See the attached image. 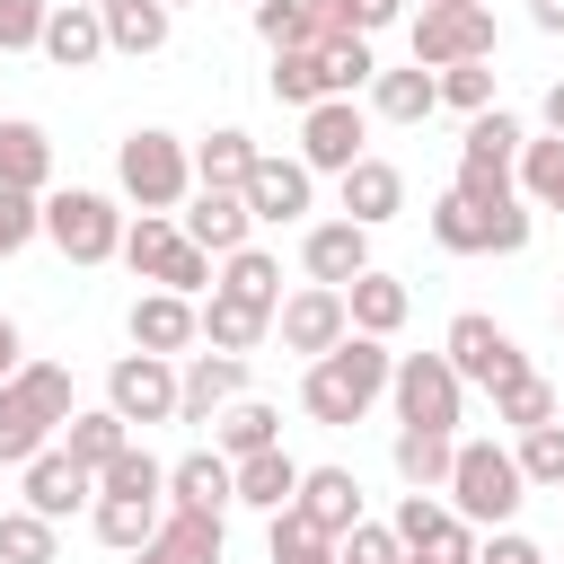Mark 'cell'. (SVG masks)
Wrapping results in <instances>:
<instances>
[{"instance_id":"1","label":"cell","mask_w":564,"mask_h":564,"mask_svg":"<svg viewBox=\"0 0 564 564\" xmlns=\"http://www.w3.org/2000/svg\"><path fill=\"white\" fill-rule=\"evenodd\" d=\"M388 370H397V352H388V335H344L335 352H317L308 361V379H300V405L326 423V432H344V423H361L379 397H388Z\"/></svg>"},{"instance_id":"2","label":"cell","mask_w":564,"mask_h":564,"mask_svg":"<svg viewBox=\"0 0 564 564\" xmlns=\"http://www.w3.org/2000/svg\"><path fill=\"white\" fill-rule=\"evenodd\" d=\"M79 414L70 370L62 361H26L18 379H0V467H26L35 449H53V432Z\"/></svg>"},{"instance_id":"3","label":"cell","mask_w":564,"mask_h":564,"mask_svg":"<svg viewBox=\"0 0 564 564\" xmlns=\"http://www.w3.org/2000/svg\"><path fill=\"white\" fill-rule=\"evenodd\" d=\"M441 494H449L458 520H476V529H511V511L529 502V476H520V458H511L502 441H458Z\"/></svg>"},{"instance_id":"4","label":"cell","mask_w":564,"mask_h":564,"mask_svg":"<svg viewBox=\"0 0 564 564\" xmlns=\"http://www.w3.org/2000/svg\"><path fill=\"white\" fill-rule=\"evenodd\" d=\"M115 185H123V203H141V212H185V194H194V150H185L176 132L141 123V132L115 141Z\"/></svg>"},{"instance_id":"5","label":"cell","mask_w":564,"mask_h":564,"mask_svg":"<svg viewBox=\"0 0 564 564\" xmlns=\"http://www.w3.org/2000/svg\"><path fill=\"white\" fill-rule=\"evenodd\" d=\"M529 229H538V203H529V194L502 203V212H485V203H467V194L449 185V194L432 203V247H441V256H520Z\"/></svg>"},{"instance_id":"6","label":"cell","mask_w":564,"mask_h":564,"mask_svg":"<svg viewBox=\"0 0 564 564\" xmlns=\"http://www.w3.org/2000/svg\"><path fill=\"white\" fill-rule=\"evenodd\" d=\"M123 212H115V194H88V185H62V194H44V238L70 256V264H106V256H123Z\"/></svg>"},{"instance_id":"7","label":"cell","mask_w":564,"mask_h":564,"mask_svg":"<svg viewBox=\"0 0 564 564\" xmlns=\"http://www.w3.org/2000/svg\"><path fill=\"white\" fill-rule=\"evenodd\" d=\"M388 397H397V423H423V432H458L467 379L449 370V352H397V370H388Z\"/></svg>"},{"instance_id":"8","label":"cell","mask_w":564,"mask_h":564,"mask_svg":"<svg viewBox=\"0 0 564 564\" xmlns=\"http://www.w3.org/2000/svg\"><path fill=\"white\" fill-rule=\"evenodd\" d=\"M441 352H449V370H458L467 388H485V397H494L502 379H520V370H529V352L511 344V326H494L485 308H458V317H449V335H441Z\"/></svg>"},{"instance_id":"9","label":"cell","mask_w":564,"mask_h":564,"mask_svg":"<svg viewBox=\"0 0 564 564\" xmlns=\"http://www.w3.org/2000/svg\"><path fill=\"white\" fill-rule=\"evenodd\" d=\"M494 9L467 0V9H414V62L423 70H449V62H494Z\"/></svg>"},{"instance_id":"10","label":"cell","mask_w":564,"mask_h":564,"mask_svg":"<svg viewBox=\"0 0 564 564\" xmlns=\"http://www.w3.org/2000/svg\"><path fill=\"white\" fill-rule=\"evenodd\" d=\"M397 538H405L414 564H476V520H458L449 502H432V494H414V485H405V502H397Z\"/></svg>"},{"instance_id":"11","label":"cell","mask_w":564,"mask_h":564,"mask_svg":"<svg viewBox=\"0 0 564 564\" xmlns=\"http://www.w3.org/2000/svg\"><path fill=\"white\" fill-rule=\"evenodd\" d=\"M361 141H370V115H361L352 97H317V106L300 115V159H308L317 176H344L352 159H370Z\"/></svg>"},{"instance_id":"12","label":"cell","mask_w":564,"mask_h":564,"mask_svg":"<svg viewBox=\"0 0 564 564\" xmlns=\"http://www.w3.org/2000/svg\"><path fill=\"white\" fill-rule=\"evenodd\" d=\"M273 335H282V352H335L344 335H352V308H344V291L335 282H308V291H291L282 308H273Z\"/></svg>"},{"instance_id":"13","label":"cell","mask_w":564,"mask_h":564,"mask_svg":"<svg viewBox=\"0 0 564 564\" xmlns=\"http://www.w3.org/2000/svg\"><path fill=\"white\" fill-rule=\"evenodd\" d=\"M106 405L123 423H176V361L167 352H123L106 370Z\"/></svg>"},{"instance_id":"14","label":"cell","mask_w":564,"mask_h":564,"mask_svg":"<svg viewBox=\"0 0 564 564\" xmlns=\"http://www.w3.org/2000/svg\"><path fill=\"white\" fill-rule=\"evenodd\" d=\"M176 229H185L194 247H212V256H238V247H247V229H256V212H247V194H238V185H194V194H185V212H176Z\"/></svg>"},{"instance_id":"15","label":"cell","mask_w":564,"mask_h":564,"mask_svg":"<svg viewBox=\"0 0 564 564\" xmlns=\"http://www.w3.org/2000/svg\"><path fill=\"white\" fill-rule=\"evenodd\" d=\"M229 397H247V352H194L176 370V423H212Z\"/></svg>"},{"instance_id":"16","label":"cell","mask_w":564,"mask_h":564,"mask_svg":"<svg viewBox=\"0 0 564 564\" xmlns=\"http://www.w3.org/2000/svg\"><path fill=\"white\" fill-rule=\"evenodd\" d=\"M35 53H44L53 70H88V62H106V53H115V44H106V9H88V0H53Z\"/></svg>"},{"instance_id":"17","label":"cell","mask_w":564,"mask_h":564,"mask_svg":"<svg viewBox=\"0 0 564 564\" xmlns=\"http://www.w3.org/2000/svg\"><path fill=\"white\" fill-rule=\"evenodd\" d=\"M238 194H247V212H256V220H300V212H308V194H317V167H308V159H273V150H264V159L247 167V185H238Z\"/></svg>"},{"instance_id":"18","label":"cell","mask_w":564,"mask_h":564,"mask_svg":"<svg viewBox=\"0 0 564 564\" xmlns=\"http://www.w3.org/2000/svg\"><path fill=\"white\" fill-rule=\"evenodd\" d=\"M123 326H132V352H185V344H203V308L185 291H141Z\"/></svg>"},{"instance_id":"19","label":"cell","mask_w":564,"mask_h":564,"mask_svg":"<svg viewBox=\"0 0 564 564\" xmlns=\"http://www.w3.org/2000/svg\"><path fill=\"white\" fill-rule=\"evenodd\" d=\"M18 476H26V511H44V520H70L79 502H97V476L70 449H35Z\"/></svg>"},{"instance_id":"20","label":"cell","mask_w":564,"mask_h":564,"mask_svg":"<svg viewBox=\"0 0 564 564\" xmlns=\"http://www.w3.org/2000/svg\"><path fill=\"white\" fill-rule=\"evenodd\" d=\"M132 564H220V520H212V511H176V502H167V520L132 546Z\"/></svg>"},{"instance_id":"21","label":"cell","mask_w":564,"mask_h":564,"mask_svg":"<svg viewBox=\"0 0 564 564\" xmlns=\"http://www.w3.org/2000/svg\"><path fill=\"white\" fill-rule=\"evenodd\" d=\"M300 264H308V282H352V273H370V229L361 220H317L308 238H300Z\"/></svg>"},{"instance_id":"22","label":"cell","mask_w":564,"mask_h":564,"mask_svg":"<svg viewBox=\"0 0 564 564\" xmlns=\"http://www.w3.org/2000/svg\"><path fill=\"white\" fill-rule=\"evenodd\" d=\"M167 502H176V511H212V520H220V511L238 502V467H229L220 449H185V458L167 467Z\"/></svg>"},{"instance_id":"23","label":"cell","mask_w":564,"mask_h":564,"mask_svg":"<svg viewBox=\"0 0 564 564\" xmlns=\"http://www.w3.org/2000/svg\"><path fill=\"white\" fill-rule=\"evenodd\" d=\"M300 520H317L326 538H344L352 520H361V476L352 467H300V502H291Z\"/></svg>"},{"instance_id":"24","label":"cell","mask_w":564,"mask_h":564,"mask_svg":"<svg viewBox=\"0 0 564 564\" xmlns=\"http://www.w3.org/2000/svg\"><path fill=\"white\" fill-rule=\"evenodd\" d=\"M335 185H344V220H361V229H379V220L405 212V176H397L388 159H352Z\"/></svg>"},{"instance_id":"25","label":"cell","mask_w":564,"mask_h":564,"mask_svg":"<svg viewBox=\"0 0 564 564\" xmlns=\"http://www.w3.org/2000/svg\"><path fill=\"white\" fill-rule=\"evenodd\" d=\"M229 467H238V502H247V511H264V520H273V511H291V502H300V458H291L282 441H273V449H256V458H229Z\"/></svg>"},{"instance_id":"26","label":"cell","mask_w":564,"mask_h":564,"mask_svg":"<svg viewBox=\"0 0 564 564\" xmlns=\"http://www.w3.org/2000/svg\"><path fill=\"white\" fill-rule=\"evenodd\" d=\"M62 449H70V458H79L88 476H106V467H115V458L132 449V423H123L115 405H79V414L62 423Z\"/></svg>"},{"instance_id":"27","label":"cell","mask_w":564,"mask_h":564,"mask_svg":"<svg viewBox=\"0 0 564 564\" xmlns=\"http://www.w3.org/2000/svg\"><path fill=\"white\" fill-rule=\"evenodd\" d=\"M0 185H18V194H44V185H53V141H44V123L0 115Z\"/></svg>"},{"instance_id":"28","label":"cell","mask_w":564,"mask_h":564,"mask_svg":"<svg viewBox=\"0 0 564 564\" xmlns=\"http://www.w3.org/2000/svg\"><path fill=\"white\" fill-rule=\"evenodd\" d=\"M432 106H441V70H423V62L370 79V115H379V123H423Z\"/></svg>"},{"instance_id":"29","label":"cell","mask_w":564,"mask_h":564,"mask_svg":"<svg viewBox=\"0 0 564 564\" xmlns=\"http://www.w3.org/2000/svg\"><path fill=\"white\" fill-rule=\"evenodd\" d=\"M344 308H352V326H361V335H397V326H405V308H414V291H405L397 273H379V264H370V273H352V282H344Z\"/></svg>"},{"instance_id":"30","label":"cell","mask_w":564,"mask_h":564,"mask_svg":"<svg viewBox=\"0 0 564 564\" xmlns=\"http://www.w3.org/2000/svg\"><path fill=\"white\" fill-rule=\"evenodd\" d=\"M282 441V414L264 405V397H229L220 414H212V449L220 458H256V449H273Z\"/></svg>"},{"instance_id":"31","label":"cell","mask_w":564,"mask_h":564,"mask_svg":"<svg viewBox=\"0 0 564 564\" xmlns=\"http://www.w3.org/2000/svg\"><path fill=\"white\" fill-rule=\"evenodd\" d=\"M397 476L414 485V494H441L449 485V458H458V432H423V423H397Z\"/></svg>"},{"instance_id":"32","label":"cell","mask_w":564,"mask_h":564,"mask_svg":"<svg viewBox=\"0 0 564 564\" xmlns=\"http://www.w3.org/2000/svg\"><path fill=\"white\" fill-rule=\"evenodd\" d=\"M88 520H97V538H106L115 555H132V546L167 520V494H97V502H88Z\"/></svg>"},{"instance_id":"33","label":"cell","mask_w":564,"mask_h":564,"mask_svg":"<svg viewBox=\"0 0 564 564\" xmlns=\"http://www.w3.org/2000/svg\"><path fill=\"white\" fill-rule=\"evenodd\" d=\"M520 115H502V106H485V115H467V141H458V167H502V176H520Z\"/></svg>"},{"instance_id":"34","label":"cell","mask_w":564,"mask_h":564,"mask_svg":"<svg viewBox=\"0 0 564 564\" xmlns=\"http://www.w3.org/2000/svg\"><path fill=\"white\" fill-rule=\"evenodd\" d=\"M264 88H273V106H317V97H335L326 88V44H291V53H273V70H264Z\"/></svg>"},{"instance_id":"35","label":"cell","mask_w":564,"mask_h":564,"mask_svg":"<svg viewBox=\"0 0 564 564\" xmlns=\"http://www.w3.org/2000/svg\"><path fill=\"white\" fill-rule=\"evenodd\" d=\"M212 291H229V300H247V308H282V264L264 256V247H238V256H220V273H212Z\"/></svg>"},{"instance_id":"36","label":"cell","mask_w":564,"mask_h":564,"mask_svg":"<svg viewBox=\"0 0 564 564\" xmlns=\"http://www.w3.org/2000/svg\"><path fill=\"white\" fill-rule=\"evenodd\" d=\"M167 0H106V44L115 53H132V62H150L159 44H167Z\"/></svg>"},{"instance_id":"37","label":"cell","mask_w":564,"mask_h":564,"mask_svg":"<svg viewBox=\"0 0 564 564\" xmlns=\"http://www.w3.org/2000/svg\"><path fill=\"white\" fill-rule=\"evenodd\" d=\"M264 335H273V317H264V308H247V300H229V291H212V300H203V344H212V352H256Z\"/></svg>"},{"instance_id":"38","label":"cell","mask_w":564,"mask_h":564,"mask_svg":"<svg viewBox=\"0 0 564 564\" xmlns=\"http://www.w3.org/2000/svg\"><path fill=\"white\" fill-rule=\"evenodd\" d=\"M264 150L238 132V123H220V132H203L194 141V185H247V167H256Z\"/></svg>"},{"instance_id":"39","label":"cell","mask_w":564,"mask_h":564,"mask_svg":"<svg viewBox=\"0 0 564 564\" xmlns=\"http://www.w3.org/2000/svg\"><path fill=\"white\" fill-rule=\"evenodd\" d=\"M176 247H185V229H176V212H141V220L123 229V264H132L141 282H159V273L176 264Z\"/></svg>"},{"instance_id":"40","label":"cell","mask_w":564,"mask_h":564,"mask_svg":"<svg viewBox=\"0 0 564 564\" xmlns=\"http://www.w3.org/2000/svg\"><path fill=\"white\" fill-rule=\"evenodd\" d=\"M264 564H344V555H335V538H326L317 520L273 511V520H264Z\"/></svg>"},{"instance_id":"41","label":"cell","mask_w":564,"mask_h":564,"mask_svg":"<svg viewBox=\"0 0 564 564\" xmlns=\"http://www.w3.org/2000/svg\"><path fill=\"white\" fill-rule=\"evenodd\" d=\"M62 555V520H44V511H0V564H53Z\"/></svg>"},{"instance_id":"42","label":"cell","mask_w":564,"mask_h":564,"mask_svg":"<svg viewBox=\"0 0 564 564\" xmlns=\"http://www.w3.org/2000/svg\"><path fill=\"white\" fill-rule=\"evenodd\" d=\"M520 194H529L538 212H564V132L520 141Z\"/></svg>"},{"instance_id":"43","label":"cell","mask_w":564,"mask_h":564,"mask_svg":"<svg viewBox=\"0 0 564 564\" xmlns=\"http://www.w3.org/2000/svg\"><path fill=\"white\" fill-rule=\"evenodd\" d=\"M256 35H264V53L326 44V26H317V9H308V0H256Z\"/></svg>"},{"instance_id":"44","label":"cell","mask_w":564,"mask_h":564,"mask_svg":"<svg viewBox=\"0 0 564 564\" xmlns=\"http://www.w3.org/2000/svg\"><path fill=\"white\" fill-rule=\"evenodd\" d=\"M494 423H511V432H529V423H555V388H546L538 370L502 379V388H494Z\"/></svg>"},{"instance_id":"45","label":"cell","mask_w":564,"mask_h":564,"mask_svg":"<svg viewBox=\"0 0 564 564\" xmlns=\"http://www.w3.org/2000/svg\"><path fill=\"white\" fill-rule=\"evenodd\" d=\"M511 458H520L529 485H555V494H564V414H555V423H529Z\"/></svg>"},{"instance_id":"46","label":"cell","mask_w":564,"mask_h":564,"mask_svg":"<svg viewBox=\"0 0 564 564\" xmlns=\"http://www.w3.org/2000/svg\"><path fill=\"white\" fill-rule=\"evenodd\" d=\"M335 555H344V564H414L405 538H397V520H352V529L335 538Z\"/></svg>"},{"instance_id":"47","label":"cell","mask_w":564,"mask_h":564,"mask_svg":"<svg viewBox=\"0 0 564 564\" xmlns=\"http://www.w3.org/2000/svg\"><path fill=\"white\" fill-rule=\"evenodd\" d=\"M370 79H379L370 35H335V44H326V88H335V97H352V88H370Z\"/></svg>"},{"instance_id":"48","label":"cell","mask_w":564,"mask_h":564,"mask_svg":"<svg viewBox=\"0 0 564 564\" xmlns=\"http://www.w3.org/2000/svg\"><path fill=\"white\" fill-rule=\"evenodd\" d=\"M441 106L485 115V106H494V62H449V70H441Z\"/></svg>"},{"instance_id":"49","label":"cell","mask_w":564,"mask_h":564,"mask_svg":"<svg viewBox=\"0 0 564 564\" xmlns=\"http://www.w3.org/2000/svg\"><path fill=\"white\" fill-rule=\"evenodd\" d=\"M97 494H167V467H159V458L132 441V449H123V458L97 476Z\"/></svg>"},{"instance_id":"50","label":"cell","mask_w":564,"mask_h":564,"mask_svg":"<svg viewBox=\"0 0 564 564\" xmlns=\"http://www.w3.org/2000/svg\"><path fill=\"white\" fill-rule=\"evenodd\" d=\"M26 238H44V203H35V194H18V185H0V264H9Z\"/></svg>"},{"instance_id":"51","label":"cell","mask_w":564,"mask_h":564,"mask_svg":"<svg viewBox=\"0 0 564 564\" xmlns=\"http://www.w3.org/2000/svg\"><path fill=\"white\" fill-rule=\"evenodd\" d=\"M44 18H53V0H0V53H35Z\"/></svg>"},{"instance_id":"52","label":"cell","mask_w":564,"mask_h":564,"mask_svg":"<svg viewBox=\"0 0 564 564\" xmlns=\"http://www.w3.org/2000/svg\"><path fill=\"white\" fill-rule=\"evenodd\" d=\"M476 564H546V546L520 538V529H485V538H476Z\"/></svg>"},{"instance_id":"53","label":"cell","mask_w":564,"mask_h":564,"mask_svg":"<svg viewBox=\"0 0 564 564\" xmlns=\"http://www.w3.org/2000/svg\"><path fill=\"white\" fill-rule=\"evenodd\" d=\"M352 18H361V35H379V26L405 18V0H352Z\"/></svg>"},{"instance_id":"54","label":"cell","mask_w":564,"mask_h":564,"mask_svg":"<svg viewBox=\"0 0 564 564\" xmlns=\"http://www.w3.org/2000/svg\"><path fill=\"white\" fill-rule=\"evenodd\" d=\"M26 370V344H18V317H0V379Z\"/></svg>"},{"instance_id":"55","label":"cell","mask_w":564,"mask_h":564,"mask_svg":"<svg viewBox=\"0 0 564 564\" xmlns=\"http://www.w3.org/2000/svg\"><path fill=\"white\" fill-rule=\"evenodd\" d=\"M529 26L538 35H564V0H529Z\"/></svg>"},{"instance_id":"56","label":"cell","mask_w":564,"mask_h":564,"mask_svg":"<svg viewBox=\"0 0 564 564\" xmlns=\"http://www.w3.org/2000/svg\"><path fill=\"white\" fill-rule=\"evenodd\" d=\"M546 132H564V79L546 88Z\"/></svg>"},{"instance_id":"57","label":"cell","mask_w":564,"mask_h":564,"mask_svg":"<svg viewBox=\"0 0 564 564\" xmlns=\"http://www.w3.org/2000/svg\"><path fill=\"white\" fill-rule=\"evenodd\" d=\"M423 9H467V0H423Z\"/></svg>"},{"instance_id":"58","label":"cell","mask_w":564,"mask_h":564,"mask_svg":"<svg viewBox=\"0 0 564 564\" xmlns=\"http://www.w3.org/2000/svg\"><path fill=\"white\" fill-rule=\"evenodd\" d=\"M555 335H564V300H555Z\"/></svg>"},{"instance_id":"59","label":"cell","mask_w":564,"mask_h":564,"mask_svg":"<svg viewBox=\"0 0 564 564\" xmlns=\"http://www.w3.org/2000/svg\"><path fill=\"white\" fill-rule=\"evenodd\" d=\"M88 9H106V0H88Z\"/></svg>"},{"instance_id":"60","label":"cell","mask_w":564,"mask_h":564,"mask_svg":"<svg viewBox=\"0 0 564 564\" xmlns=\"http://www.w3.org/2000/svg\"><path fill=\"white\" fill-rule=\"evenodd\" d=\"M167 9H185V0H167Z\"/></svg>"},{"instance_id":"61","label":"cell","mask_w":564,"mask_h":564,"mask_svg":"<svg viewBox=\"0 0 564 564\" xmlns=\"http://www.w3.org/2000/svg\"><path fill=\"white\" fill-rule=\"evenodd\" d=\"M247 9H256V0H247Z\"/></svg>"}]
</instances>
